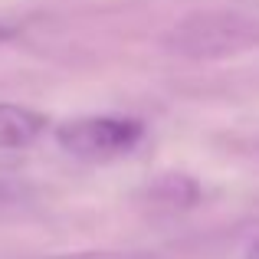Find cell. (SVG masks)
<instances>
[{
	"instance_id": "7a4b0ae2",
	"label": "cell",
	"mask_w": 259,
	"mask_h": 259,
	"mask_svg": "<svg viewBox=\"0 0 259 259\" xmlns=\"http://www.w3.org/2000/svg\"><path fill=\"white\" fill-rule=\"evenodd\" d=\"M145 138V125L125 115H82L56 128V145L66 154L92 164H108L132 154Z\"/></svg>"
},
{
	"instance_id": "6da1fadb",
	"label": "cell",
	"mask_w": 259,
	"mask_h": 259,
	"mask_svg": "<svg viewBox=\"0 0 259 259\" xmlns=\"http://www.w3.org/2000/svg\"><path fill=\"white\" fill-rule=\"evenodd\" d=\"M181 59H227L259 46V7H210L177 20L164 39Z\"/></svg>"
},
{
	"instance_id": "8992f818",
	"label": "cell",
	"mask_w": 259,
	"mask_h": 259,
	"mask_svg": "<svg viewBox=\"0 0 259 259\" xmlns=\"http://www.w3.org/2000/svg\"><path fill=\"white\" fill-rule=\"evenodd\" d=\"M10 36H13V26L0 23V43H4V39H10Z\"/></svg>"
},
{
	"instance_id": "5b68a950",
	"label": "cell",
	"mask_w": 259,
	"mask_h": 259,
	"mask_svg": "<svg viewBox=\"0 0 259 259\" xmlns=\"http://www.w3.org/2000/svg\"><path fill=\"white\" fill-rule=\"evenodd\" d=\"M246 259H259V236L253 243H249V249H246Z\"/></svg>"
},
{
	"instance_id": "277c9868",
	"label": "cell",
	"mask_w": 259,
	"mask_h": 259,
	"mask_svg": "<svg viewBox=\"0 0 259 259\" xmlns=\"http://www.w3.org/2000/svg\"><path fill=\"white\" fill-rule=\"evenodd\" d=\"M39 259H154L148 249H79V253H53Z\"/></svg>"
},
{
	"instance_id": "3957f363",
	"label": "cell",
	"mask_w": 259,
	"mask_h": 259,
	"mask_svg": "<svg viewBox=\"0 0 259 259\" xmlns=\"http://www.w3.org/2000/svg\"><path fill=\"white\" fill-rule=\"evenodd\" d=\"M50 128L39 108L20 105V102H0V151H17L39 141V135Z\"/></svg>"
}]
</instances>
